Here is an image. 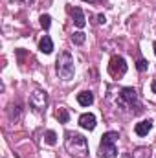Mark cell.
Listing matches in <instances>:
<instances>
[{
  "instance_id": "cell-1",
  "label": "cell",
  "mask_w": 156,
  "mask_h": 158,
  "mask_svg": "<svg viewBox=\"0 0 156 158\" xmlns=\"http://www.w3.org/2000/svg\"><path fill=\"white\" fill-rule=\"evenodd\" d=\"M64 147H66V151L72 155V156H86L88 155V142H86V138L83 136V134H79V132H72V131H68L66 134H64Z\"/></svg>"
},
{
  "instance_id": "cell-2",
  "label": "cell",
  "mask_w": 156,
  "mask_h": 158,
  "mask_svg": "<svg viewBox=\"0 0 156 158\" xmlns=\"http://www.w3.org/2000/svg\"><path fill=\"white\" fill-rule=\"evenodd\" d=\"M55 70H57V76L63 81H70V79L74 77V72H76V68H74V57L68 52H63L57 57Z\"/></svg>"
},
{
  "instance_id": "cell-3",
  "label": "cell",
  "mask_w": 156,
  "mask_h": 158,
  "mask_svg": "<svg viewBox=\"0 0 156 158\" xmlns=\"http://www.w3.org/2000/svg\"><path fill=\"white\" fill-rule=\"evenodd\" d=\"M119 138L117 132L109 131L101 136L99 142V156L101 158H116L117 156V149H116V140Z\"/></svg>"
},
{
  "instance_id": "cell-4",
  "label": "cell",
  "mask_w": 156,
  "mask_h": 158,
  "mask_svg": "<svg viewBox=\"0 0 156 158\" xmlns=\"http://www.w3.org/2000/svg\"><path fill=\"white\" fill-rule=\"evenodd\" d=\"M117 103L121 107H127V109H132V105L140 110V103H138V94L134 88L127 86V88H121L119 92V98H117Z\"/></svg>"
},
{
  "instance_id": "cell-5",
  "label": "cell",
  "mask_w": 156,
  "mask_h": 158,
  "mask_svg": "<svg viewBox=\"0 0 156 158\" xmlns=\"http://www.w3.org/2000/svg\"><path fill=\"white\" fill-rule=\"evenodd\" d=\"M46 105H48V94L44 90H33L30 96V107L35 112H44Z\"/></svg>"
},
{
  "instance_id": "cell-6",
  "label": "cell",
  "mask_w": 156,
  "mask_h": 158,
  "mask_svg": "<svg viewBox=\"0 0 156 158\" xmlns=\"http://www.w3.org/2000/svg\"><path fill=\"white\" fill-rule=\"evenodd\" d=\"M109 74H110L112 77H121V76L127 74V63H125L123 57L114 55V57L110 59V63H109Z\"/></svg>"
},
{
  "instance_id": "cell-7",
  "label": "cell",
  "mask_w": 156,
  "mask_h": 158,
  "mask_svg": "<svg viewBox=\"0 0 156 158\" xmlns=\"http://www.w3.org/2000/svg\"><path fill=\"white\" fill-rule=\"evenodd\" d=\"M151 129H153V121H151V119H143V121L136 123L134 132H136L138 136H147V132H149Z\"/></svg>"
},
{
  "instance_id": "cell-8",
  "label": "cell",
  "mask_w": 156,
  "mask_h": 158,
  "mask_svg": "<svg viewBox=\"0 0 156 158\" xmlns=\"http://www.w3.org/2000/svg\"><path fill=\"white\" fill-rule=\"evenodd\" d=\"M79 125L83 127V129H88V131H92V129H96V116L94 114H83L81 118H79Z\"/></svg>"
},
{
  "instance_id": "cell-9",
  "label": "cell",
  "mask_w": 156,
  "mask_h": 158,
  "mask_svg": "<svg viewBox=\"0 0 156 158\" xmlns=\"http://www.w3.org/2000/svg\"><path fill=\"white\" fill-rule=\"evenodd\" d=\"M70 13H72L74 24H76L77 28H83V26L86 24V20H84V13H83V9H81V7H74V9H70Z\"/></svg>"
},
{
  "instance_id": "cell-10",
  "label": "cell",
  "mask_w": 156,
  "mask_h": 158,
  "mask_svg": "<svg viewBox=\"0 0 156 158\" xmlns=\"http://www.w3.org/2000/svg\"><path fill=\"white\" fill-rule=\"evenodd\" d=\"M77 103L81 107H88V105H92L94 103V94L92 92H79L77 94Z\"/></svg>"
},
{
  "instance_id": "cell-11",
  "label": "cell",
  "mask_w": 156,
  "mask_h": 158,
  "mask_svg": "<svg viewBox=\"0 0 156 158\" xmlns=\"http://www.w3.org/2000/svg\"><path fill=\"white\" fill-rule=\"evenodd\" d=\"M7 112H9V119H11V121H18L20 116H22V107H20V103H11Z\"/></svg>"
},
{
  "instance_id": "cell-12",
  "label": "cell",
  "mask_w": 156,
  "mask_h": 158,
  "mask_svg": "<svg viewBox=\"0 0 156 158\" xmlns=\"http://www.w3.org/2000/svg\"><path fill=\"white\" fill-rule=\"evenodd\" d=\"M39 50L42 53H51V52H53V42H51V39H50L48 35H44V37L39 40Z\"/></svg>"
},
{
  "instance_id": "cell-13",
  "label": "cell",
  "mask_w": 156,
  "mask_h": 158,
  "mask_svg": "<svg viewBox=\"0 0 156 158\" xmlns=\"http://www.w3.org/2000/svg\"><path fill=\"white\" fill-rule=\"evenodd\" d=\"M55 118L59 119V123H68V119H70V114H68V110L66 109H57V112H55Z\"/></svg>"
},
{
  "instance_id": "cell-14",
  "label": "cell",
  "mask_w": 156,
  "mask_h": 158,
  "mask_svg": "<svg viewBox=\"0 0 156 158\" xmlns=\"http://www.w3.org/2000/svg\"><path fill=\"white\" fill-rule=\"evenodd\" d=\"M132 158H151V153L147 147H138L134 153H132Z\"/></svg>"
},
{
  "instance_id": "cell-15",
  "label": "cell",
  "mask_w": 156,
  "mask_h": 158,
  "mask_svg": "<svg viewBox=\"0 0 156 158\" xmlns=\"http://www.w3.org/2000/svg\"><path fill=\"white\" fill-rule=\"evenodd\" d=\"M44 142H46L48 145H55V143H57V134H55L53 131H46V132H44Z\"/></svg>"
},
{
  "instance_id": "cell-16",
  "label": "cell",
  "mask_w": 156,
  "mask_h": 158,
  "mask_svg": "<svg viewBox=\"0 0 156 158\" xmlns=\"http://www.w3.org/2000/svg\"><path fill=\"white\" fill-rule=\"evenodd\" d=\"M84 39H86V37H84V33H83V31H76V33L72 35V42H74V44H83Z\"/></svg>"
},
{
  "instance_id": "cell-17",
  "label": "cell",
  "mask_w": 156,
  "mask_h": 158,
  "mask_svg": "<svg viewBox=\"0 0 156 158\" xmlns=\"http://www.w3.org/2000/svg\"><path fill=\"white\" fill-rule=\"evenodd\" d=\"M50 24H51V17H50V15H40V26H42L44 30H48Z\"/></svg>"
},
{
  "instance_id": "cell-18",
  "label": "cell",
  "mask_w": 156,
  "mask_h": 158,
  "mask_svg": "<svg viewBox=\"0 0 156 158\" xmlns=\"http://www.w3.org/2000/svg\"><path fill=\"white\" fill-rule=\"evenodd\" d=\"M147 66H149V63H147L145 59H140V61L136 63V68H138L140 72H145V70H147Z\"/></svg>"
},
{
  "instance_id": "cell-19",
  "label": "cell",
  "mask_w": 156,
  "mask_h": 158,
  "mask_svg": "<svg viewBox=\"0 0 156 158\" xmlns=\"http://www.w3.org/2000/svg\"><path fill=\"white\" fill-rule=\"evenodd\" d=\"M105 20H107V19H105L103 15H97V22H99V24H105Z\"/></svg>"
},
{
  "instance_id": "cell-20",
  "label": "cell",
  "mask_w": 156,
  "mask_h": 158,
  "mask_svg": "<svg viewBox=\"0 0 156 158\" xmlns=\"http://www.w3.org/2000/svg\"><path fill=\"white\" fill-rule=\"evenodd\" d=\"M20 2H22V4H24V6H31V4H33V2H35V0H20Z\"/></svg>"
},
{
  "instance_id": "cell-21",
  "label": "cell",
  "mask_w": 156,
  "mask_h": 158,
  "mask_svg": "<svg viewBox=\"0 0 156 158\" xmlns=\"http://www.w3.org/2000/svg\"><path fill=\"white\" fill-rule=\"evenodd\" d=\"M151 88H153V92H154V94H156V79H154V81H153V85H151Z\"/></svg>"
},
{
  "instance_id": "cell-22",
  "label": "cell",
  "mask_w": 156,
  "mask_h": 158,
  "mask_svg": "<svg viewBox=\"0 0 156 158\" xmlns=\"http://www.w3.org/2000/svg\"><path fill=\"white\" fill-rule=\"evenodd\" d=\"M153 48H154V55H156V42H154V44H153Z\"/></svg>"
},
{
  "instance_id": "cell-23",
  "label": "cell",
  "mask_w": 156,
  "mask_h": 158,
  "mask_svg": "<svg viewBox=\"0 0 156 158\" xmlns=\"http://www.w3.org/2000/svg\"><path fill=\"white\" fill-rule=\"evenodd\" d=\"M86 2H99V0H86Z\"/></svg>"
}]
</instances>
